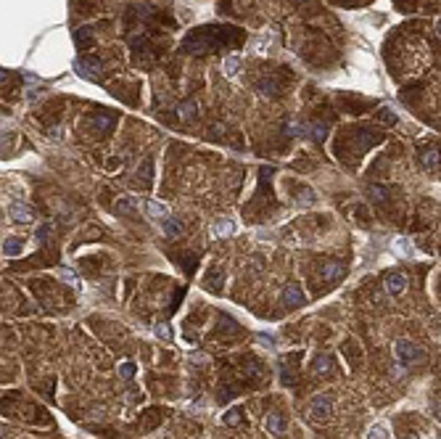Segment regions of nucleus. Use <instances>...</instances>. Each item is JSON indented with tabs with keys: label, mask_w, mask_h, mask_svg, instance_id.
Segmentation results:
<instances>
[{
	"label": "nucleus",
	"mask_w": 441,
	"mask_h": 439,
	"mask_svg": "<svg viewBox=\"0 0 441 439\" xmlns=\"http://www.w3.org/2000/svg\"><path fill=\"white\" fill-rule=\"evenodd\" d=\"M394 354H396V360H399V365H412L415 360H423V350H420V347H415L412 341H407V339L396 341V344H394Z\"/></svg>",
	"instance_id": "f257e3e1"
},
{
	"label": "nucleus",
	"mask_w": 441,
	"mask_h": 439,
	"mask_svg": "<svg viewBox=\"0 0 441 439\" xmlns=\"http://www.w3.org/2000/svg\"><path fill=\"white\" fill-rule=\"evenodd\" d=\"M309 413H312V418H317V421H325L333 413V400L330 397H325V394H320V397H312V402H309Z\"/></svg>",
	"instance_id": "f03ea898"
},
{
	"label": "nucleus",
	"mask_w": 441,
	"mask_h": 439,
	"mask_svg": "<svg viewBox=\"0 0 441 439\" xmlns=\"http://www.w3.org/2000/svg\"><path fill=\"white\" fill-rule=\"evenodd\" d=\"M404 288H407V275L404 273H389L386 275V291H389L391 297H399Z\"/></svg>",
	"instance_id": "7ed1b4c3"
},
{
	"label": "nucleus",
	"mask_w": 441,
	"mask_h": 439,
	"mask_svg": "<svg viewBox=\"0 0 441 439\" xmlns=\"http://www.w3.org/2000/svg\"><path fill=\"white\" fill-rule=\"evenodd\" d=\"M264 429H267L272 437H283V431H286V421H283L280 413H270V416L264 418Z\"/></svg>",
	"instance_id": "20e7f679"
},
{
	"label": "nucleus",
	"mask_w": 441,
	"mask_h": 439,
	"mask_svg": "<svg viewBox=\"0 0 441 439\" xmlns=\"http://www.w3.org/2000/svg\"><path fill=\"white\" fill-rule=\"evenodd\" d=\"M8 212H11V217H14L16 222H21V225H27V222H32V209L27 207V204H11L8 207Z\"/></svg>",
	"instance_id": "39448f33"
},
{
	"label": "nucleus",
	"mask_w": 441,
	"mask_h": 439,
	"mask_svg": "<svg viewBox=\"0 0 441 439\" xmlns=\"http://www.w3.org/2000/svg\"><path fill=\"white\" fill-rule=\"evenodd\" d=\"M283 302H286L288 307H301V304H304V291H301L299 286H288L286 291H283Z\"/></svg>",
	"instance_id": "423d86ee"
},
{
	"label": "nucleus",
	"mask_w": 441,
	"mask_h": 439,
	"mask_svg": "<svg viewBox=\"0 0 441 439\" xmlns=\"http://www.w3.org/2000/svg\"><path fill=\"white\" fill-rule=\"evenodd\" d=\"M146 214L153 220H164V217H169V207L161 201H146Z\"/></svg>",
	"instance_id": "0eeeda50"
},
{
	"label": "nucleus",
	"mask_w": 441,
	"mask_h": 439,
	"mask_svg": "<svg viewBox=\"0 0 441 439\" xmlns=\"http://www.w3.org/2000/svg\"><path fill=\"white\" fill-rule=\"evenodd\" d=\"M74 43H77L80 51H87L90 43H93V29H90V27H80L74 32Z\"/></svg>",
	"instance_id": "6e6552de"
},
{
	"label": "nucleus",
	"mask_w": 441,
	"mask_h": 439,
	"mask_svg": "<svg viewBox=\"0 0 441 439\" xmlns=\"http://www.w3.org/2000/svg\"><path fill=\"white\" fill-rule=\"evenodd\" d=\"M343 275V264L341 262H325L322 264V278L325 281H338Z\"/></svg>",
	"instance_id": "1a4fd4ad"
},
{
	"label": "nucleus",
	"mask_w": 441,
	"mask_h": 439,
	"mask_svg": "<svg viewBox=\"0 0 441 439\" xmlns=\"http://www.w3.org/2000/svg\"><path fill=\"white\" fill-rule=\"evenodd\" d=\"M77 69L85 77H95V71H101V61L98 58H82V61H77Z\"/></svg>",
	"instance_id": "9d476101"
},
{
	"label": "nucleus",
	"mask_w": 441,
	"mask_h": 439,
	"mask_svg": "<svg viewBox=\"0 0 441 439\" xmlns=\"http://www.w3.org/2000/svg\"><path fill=\"white\" fill-rule=\"evenodd\" d=\"M164 222V233L167 236H180V233H183V220H177V217H172V214H169V217H164L161 220Z\"/></svg>",
	"instance_id": "9b49d317"
},
{
	"label": "nucleus",
	"mask_w": 441,
	"mask_h": 439,
	"mask_svg": "<svg viewBox=\"0 0 441 439\" xmlns=\"http://www.w3.org/2000/svg\"><path fill=\"white\" fill-rule=\"evenodd\" d=\"M391 249H394L399 257H415V249H412V244H409L407 238H394Z\"/></svg>",
	"instance_id": "f8f14e48"
},
{
	"label": "nucleus",
	"mask_w": 441,
	"mask_h": 439,
	"mask_svg": "<svg viewBox=\"0 0 441 439\" xmlns=\"http://www.w3.org/2000/svg\"><path fill=\"white\" fill-rule=\"evenodd\" d=\"M235 233V225L230 220H217L214 222V236L217 238H227V236H233Z\"/></svg>",
	"instance_id": "ddd939ff"
},
{
	"label": "nucleus",
	"mask_w": 441,
	"mask_h": 439,
	"mask_svg": "<svg viewBox=\"0 0 441 439\" xmlns=\"http://www.w3.org/2000/svg\"><path fill=\"white\" fill-rule=\"evenodd\" d=\"M312 365H315V370H317V373H328V370L333 368V360H330L328 354H317V357H315V363H312Z\"/></svg>",
	"instance_id": "4468645a"
},
{
	"label": "nucleus",
	"mask_w": 441,
	"mask_h": 439,
	"mask_svg": "<svg viewBox=\"0 0 441 439\" xmlns=\"http://www.w3.org/2000/svg\"><path fill=\"white\" fill-rule=\"evenodd\" d=\"M367 439H389V429H386V423L370 426V431H367Z\"/></svg>",
	"instance_id": "2eb2a0df"
},
{
	"label": "nucleus",
	"mask_w": 441,
	"mask_h": 439,
	"mask_svg": "<svg viewBox=\"0 0 441 439\" xmlns=\"http://www.w3.org/2000/svg\"><path fill=\"white\" fill-rule=\"evenodd\" d=\"M3 251L8 257H16V254H21V241L19 238H8V241L3 244Z\"/></svg>",
	"instance_id": "dca6fc26"
},
{
	"label": "nucleus",
	"mask_w": 441,
	"mask_h": 439,
	"mask_svg": "<svg viewBox=\"0 0 441 439\" xmlns=\"http://www.w3.org/2000/svg\"><path fill=\"white\" fill-rule=\"evenodd\" d=\"M423 164H425L431 172L439 170V154L436 151H425V154H423Z\"/></svg>",
	"instance_id": "f3484780"
},
{
	"label": "nucleus",
	"mask_w": 441,
	"mask_h": 439,
	"mask_svg": "<svg viewBox=\"0 0 441 439\" xmlns=\"http://www.w3.org/2000/svg\"><path fill=\"white\" fill-rule=\"evenodd\" d=\"M222 421H225L227 426H238L240 421H243V416H240V410H238V407H233L230 413H225V416H222Z\"/></svg>",
	"instance_id": "a211bd4d"
},
{
	"label": "nucleus",
	"mask_w": 441,
	"mask_h": 439,
	"mask_svg": "<svg viewBox=\"0 0 441 439\" xmlns=\"http://www.w3.org/2000/svg\"><path fill=\"white\" fill-rule=\"evenodd\" d=\"M220 281H222V273H220V270H211V273L206 275V286L211 288V291H220Z\"/></svg>",
	"instance_id": "6ab92c4d"
},
{
	"label": "nucleus",
	"mask_w": 441,
	"mask_h": 439,
	"mask_svg": "<svg viewBox=\"0 0 441 439\" xmlns=\"http://www.w3.org/2000/svg\"><path fill=\"white\" fill-rule=\"evenodd\" d=\"M117 209H119L122 214H130V212H135V198H130V196H127V198H119Z\"/></svg>",
	"instance_id": "aec40b11"
},
{
	"label": "nucleus",
	"mask_w": 441,
	"mask_h": 439,
	"mask_svg": "<svg viewBox=\"0 0 441 439\" xmlns=\"http://www.w3.org/2000/svg\"><path fill=\"white\" fill-rule=\"evenodd\" d=\"M119 376L130 381V378L135 376V363H130V360H127V363H122V365H119Z\"/></svg>",
	"instance_id": "412c9836"
},
{
	"label": "nucleus",
	"mask_w": 441,
	"mask_h": 439,
	"mask_svg": "<svg viewBox=\"0 0 441 439\" xmlns=\"http://www.w3.org/2000/svg\"><path fill=\"white\" fill-rule=\"evenodd\" d=\"M238 66H240V58L230 56V58H227V61H225V74H227V77H233L235 71H238Z\"/></svg>",
	"instance_id": "4be33fe9"
},
{
	"label": "nucleus",
	"mask_w": 441,
	"mask_h": 439,
	"mask_svg": "<svg viewBox=\"0 0 441 439\" xmlns=\"http://www.w3.org/2000/svg\"><path fill=\"white\" fill-rule=\"evenodd\" d=\"M153 334L159 336V339H164V341H169V339H172V331H169V326H164V323H159V326H153Z\"/></svg>",
	"instance_id": "5701e85b"
},
{
	"label": "nucleus",
	"mask_w": 441,
	"mask_h": 439,
	"mask_svg": "<svg viewBox=\"0 0 441 439\" xmlns=\"http://www.w3.org/2000/svg\"><path fill=\"white\" fill-rule=\"evenodd\" d=\"M180 117L193 119V117H196V104H185V106H180Z\"/></svg>",
	"instance_id": "b1692460"
},
{
	"label": "nucleus",
	"mask_w": 441,
	"mask_h": 439,
	"mask_svg": "<svg viewBox=\"0 0 441 439\" xmlns=\"http://www.w3.org/2000/svg\"><path fill=\"white\" fill-rule=\"evenodd\" d=\"M380 117H383L386 122H396V111H391V109H383V111H380Z\"/></svg>",
	"instance_id": "393cba45"
},
{
	"label": "nucleus",
	"mask_w": 441,
	"mask_h": 439,
	"mask_svg": "<svg viewBox=\"0 0 441 439\" xmlns=\"http://www.w3.org/2000/svg\"><path fill=\"white\" fill-rule=\"evenodd\" d=\"M259 341H262V344H267V347L275 344V339H272V336H267V334H259Z\"/></svg>",
	"instance_id": "a878e982"
},
{
	"label": "nucleus",
	"mask_w": 441,
	"mask_h": 439,
	"mask_svg": "<svg viewBox=\"0 0 441 439\" xmlns=\"http://www.w3.org/2000/svg\"><path fill=\"white\" fill-rule=\"evenodd\" d=\"M190 360H193V363H209V357H206V354H193Z\"/></svg>",
	"instance_id": "bb28decb"
},
{
	"label": "nucleus",
	"mask_w": 441,
	"mask_h": 439,
	"mask_svg": "<svg viewBox=\"0 0 441 439\" xmlns=\"http://www.w3.org/2000/svg\"><path fill=\"white\" fill-rule=\"evenodd\" d=\"M8 80H11V74H8V71H3V69H0V85H5Z\"/></svg>",
	"instance_id": "cd10ccee"
}]
</instances>
